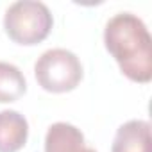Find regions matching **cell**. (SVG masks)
Returning a JSON list of instances; mask_svg holds the SVG:
<instances>
[{
    "mask_svg": "<svg viewBox=\"0 0 152 152\" xmlns=\"http://www.w3.org/2000/svg\"><path fill=\"white\" fill-rule=\"evenodd\" d=\"M111 152H152L150 124L147 120H129L116 129Z\"/></svg>",
    "mask_w": 152,
    "mask_h": 152,
    "instance_id": "4",
    "label": "cell"
},
{
    "mask_svg": "<svg viewBox=\"0 0 152 152\" xmlns=\"http://www.w3.org/2000/svg\"><path fill=\"white\" fill-rule=\"evenodd\" d=\"M29 138V122L15 109L0 111V152H18Z\"/></svg>",
    "mask_w": 152,
    "mask_h": 152,
    "instance_id": "6",
    "label": "cell"
},
{
    "mask_svg": "<svg viewBox=\"0 0 152 152\" xmlns=\"http://www.w3.org/2000/svg\"><path fill=\"white\" fill-rule=\"evenodd\" d=\"M104 45L127 79L140 84L150 83L152 38L141 18L132 13H118L109 18L104 29Z\"/></svg>",
    "mask_w": 152,
    "mask_h": 152,
    "instance_id": "1",
    "label": "cell"
},
{
    "mask_svg": "<svg viewBox=\"0 0 152 152\" xmlns=\"http://www.w3.org/2000/svg\"><path fill=\"white\" fill-rule=\"evenodd\" d=\"M54 18L50 9L38 0H18L4 15L6 34L18 45H38L52 31Z\"/></svg>",
    "mask_w": 152,
    "mask_h": 152,
    "instance_id": "2",
    "label": "cell"
},
{
    "mask_svg": "<svg viewBox=\"0 0 152 152\" xmlns=\"http://www.w3.org/2000/svg\"><path fill=\"white\" fill-rule=\"evenodd\" d=\"M38 84L50 93H66L83 81V64L79 57L66 48H50L34 63Z\"/></svg>",
    "mask_w": 152,
    "mask_h": 152,
    "instance_id": "3",
    "label": "cell"
},
{
    "mask_svg": "<svg viewBox=\"0 0 152 152\" xmlns=\"http://www.w3.org/2000/svg\"><path fill=\"white\" fill-rule=\"evenodd\" d=\"M45 152H97L86 145L84 134L66 122H56L45 136Z\"/></svg>",
    "mask_w": 152,
    "mask_h": 152,
    "instance_id": "5",
    "label": "cell"
},
{
    "mask_svg": "<svg viewBox=\"0 0 152 152\" xmlns=\"http://www.w3.org/2000/svg\"><path fill=\"white\" fill-rule=\"evenodd\" d=\"M27 91V81L22 70L13 64L0 61V104L16 102Z\"/></svg>",
    "mask_w": 152,
    "mask_h": 152,
    "instance_id": "7",
    "label": "cell"
}]
</instances>
